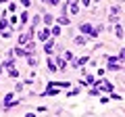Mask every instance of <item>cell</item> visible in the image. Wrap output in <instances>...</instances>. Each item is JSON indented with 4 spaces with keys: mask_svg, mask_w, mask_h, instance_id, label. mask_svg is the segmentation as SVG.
<instances>
[{
    "mask_svg": "<svg viewBox=\"0 0 125 117\" xmlns=\"http://www.w3.org/2000/svg\"><path fill=\"white\" fill-rule=\"evenodd\" d=\"M36 36H38V40H40V42H46V40L50 38V27H46V25H44L40 32L36 34Z\"/></svg>",
    "mask_w": 125,
    "mask_h": 117,
    "instance_id": "cell-1",
    "label": "cell"
},
{
    "mask_svg": "<svg viewBox=\"0 0 125 117\" xmlns=\"http://www.w3.org/2000/svg\"><path fill=\"white\" fill-rule=\"evenodd\" d=\"M54 44H56V42H54V38H48V40L44 42V52L48 54V57L52 54V48H54Z\"/></svg>",
    "mask_w": 125,
    "mask_h": 117,
    "instance_id": "cell-2",
    "label": "cell"
},
{
    "mask_svg": "<svg viewBox=\"0 0 125 117\" xmlns=\"http://www.w3.org/2000/svg\"><path fill=\"white\" fill-rule=\"evenodd\" d=\"M54 63H56V67H58V69H62V71H65V69H67V65H69L65 57H58L56 61H54Z\"/></svg>",
    "mask_w": 125,
    "mask_h": 117,
    "instance_id": "cell-3",
    "label": "cell"
},
{
    "mask_svg": "<svg viewBox=\"0 0 125 117\" xmlns=\"http://www.w3.org/2000/svg\"><path fill=\"white\" fill-rule=\"evenodd\" d=\"M90 32H92V25H90V23H81V25H79V34L90 36Z\"/></svg>",
    "mask_w": 125,
    "mask_h": 117,
    "instance_id": "cell-4",
    "label": "cell"
},
{
    "mask_svg": "<svg viewBox=\"0 0 125 117\" xmlns=\"http://www.w3.org/2000/svg\"><path fill=\"white\" fill-rule=\"evenodd\" d=\"M115 36L119 40H123V25H121V21H117V25H115Z\"/></svg>",
    "mask_w": 125,
    "mask_h": 117,
    "instance_id": "cell-5",
    "label": "cell"
},
{
    "mask_svg": "<svg viewBox=\"0 0 125 117\" xmlns=\"http://www.w3.org/2000/svg\"><path fill=\"white\" fill-rule=\"evenodd\" d=\"M73 42H75V44H77V46H83V44H85V42H88V38H85V36H83V34H79V36H75V38H73Z\"/></svg>",
    "mask_w": 125,
    "mask_h": 117,
    "instance_id": "cell-6",
    "label": "cell"
},
{
    "mask_svg": "<svg viewBox=\"0 0 125 117\" xmlns=\"http://www.w3.org/2000/svg\"><path fill=\"white\" fill-rule=\"evenodd\" d=\"M54 21H56L58 25H69V23H71V19H69L67 15H62V17H56V19H54Z\"/></svg>",
    "mask_w": 125,
    "mask_h": 117,
    "instance_id": "cell-7",
    "label": "cell"
},
{
    "mask_svg": "<svg viewBox=\"0 0 125 117\" xmlns=\"http://www.w3.org/2000/svg\"><path fill=\"white\" fill-rule=\"evenodd\" d=\"M42 21H44V25H46V27H50V25L54 23V17H52V15H48V13H46L44 17H42Z\"/></svg>",
    "mask_w": 125,
    "mask_h": 117,
    "instance_id": "cell-8",
    "label": "cell"
},
{
    "mask_svg": "<svg viewBox=\"0 0 125 117\" xmlns=\"http://www.w3.org/2000/svg\"><path fill=\"white\" fill-rule=\"evenodd\" d=\"M62 34V29H61V25H54V27H50V36H54V38H58Z\"/></svg>",
    "mask_w": 125,
    "mask_h": 117,
    "instance_id": "cell-9",
    "label": "cell"
},
{
    "mask_svg": "<svg viewBox=\"0 0 125 117\" xmlns=\"http://www.w3.org/2000/svg\"><path fill=\"white\" fill-rule=\"evenodd\" d=\"M2 67H4V69H10V67H15V57H9V58L4 61V63H2Z\"/></svg>",
    "mask_w": 125,
    "mask_h": 117,
    "instance_id": "cell-10",
    "label": "cell"
},
{
    "mask_svg": "<svg viewBox=\"0 0 125 117\" xmlns=\"http://www.w3.org/2000/svg\"><path fill=\"white\" fill-rule=\"evenodd\" d=\"M46 63H48V71L56 73V69H58V67H56V63H54V58H50V57H48V61H46Z\"/></svg>",
    "mask_w": 125,
    "mask_h": 117,
    "instance_id": "cell-11",
    "label": "cell"
},
{
    "mask_svg": "<svg viewBox=\"0 0 125 117\" xmlns=\"http://www.w3.org/2000/svg\"><path fill=\"white\" fill-rule=\"evenodd\" d=\"M56 94H58V90H56V88H52V86L44 92V96H56Z\"/></svg>",
    "mask_w": 125,
    "mask_h": 117,
    "instance_id": "cell-12",
    "label": "cell"
},
{
    "mask_svg": "<svg viewBox=\"0 0 125 117\" xmlns=\"http://www.w3.org/2000/svg\"><path fill=\"white\" fill-rule=\"evenodd\" d=\"M27 19H29V13H27V11H23V13H21V27L27 23Z\"/></svg>",
    "mask_w": 125,
    "mask_h": 117,
    "instance_id": "cell-13",
    "label": "cell"
},
{
    "mask_svg": "<svg viewBox=\"0 0 125 117\" xmlns=\"http://www.w3.org/2000/svg\"><path fill=\"white\" fill-rule=\"evenodd\" d=\"M6 27H9V21L2 17V19H0V32H2V29H6Z\"/></svg>",
    "mask_w": 125,
    "mask_h": 117,
    "instance_id": "cell-14",
    "label": "cell"
},
{
    "mask_svg": "<svg viewBox=\"0 0 125 117\" xmlns=\"http://www.w3.org/2000/svg\"><path fill=\"white\" fill-rule=\"evenodd\" d=\"M40 21H42V17H40V15H36V17H33V21H31V27L40 25Z\"/></svg>",
    "mask_w": 125,
    "mask_h": 117,
    "instance_id": "cell-15",
    "label": "cell"
},
{
    "mask_svg": "<svg viewBox=\"0 0 125 117\" xmlns=\"http://www.w3.org/2000/svg\"><path fill=\"white\" fill-rule=\"evenodd\" d=\"M9 75H10V77H19V71H17L15 67H10V69H9Z\"/></svg>",
    "mask_w": 125,
    "mask_h": 117,
    "instance_id": "cell-16",
    "label": "cell"
},
{
    "mask_svg": "<svg viewBox=\"0 0 125 117\" xmlns=\"http://www.w3.org/2000/svg\"><path fill=\"white\" fill-rule=\"evenodd\" d=\"M17 11V2H9V13H15Z\"/></svg>",
    "mask_w": 125,
    "mask_h": 117,
    "instance_id": "cell-17",
    "label": "cell"
},
{
    "mask_svg": "<svg viewBox=\"0 0 125 117\" xmlns=\"http://www.w3.org/2000/svg\"><path fill=\"white\" fill-rule=\"evenodd\" d=\"M46 4H50V6H58V4H61V0H46Z\"/></svg>",
    "mask_w": 125,
    "mask_h": 117,
    "instance_id": "cell-18",
    "label": "cell"
},
{
    "mask_svg": "<svg viewBox=\"0 0 125 117\" xmlns=\"http://www.w3.org/2000/svg\"><path fill=\"white\" fill-rule=\"evenodd\" d=\"M90 96H100V90L98 88H92V90H90Z\"/></svg>",
    "mask_w": 125,
    "mask_h": 117,
    "instance_id": "cell-19",
    "label": "cell"
},
{
    "mask_svg": "<svg viewBox=\"0 0 125 117\" xmlns=\"http://www.w3.org/2000/svg\"><path fill=\"white\" fill-rule=\"evenodd\" d=\"M111 98H113V100H119V103H121V100H123V96H121V94H113V92H111Z\"/></svg>",
    "mask_w": 125,
    "mask_h": 117,
    "instance_id": "cell-20",
    "label": "cell"
},
{
    "mask_svg": "<svg viewBox=\"0 0 125 117\" xmlns=\"http://www.w3.org/2000/svg\"><path fill=\"white\" fill-rule=\"evenodd\" d=\"M65 58H67V61H73V52H69V50H67V52H65Z\"/></svg>",
    "mask_w": 125,
    "mask_h": 117,
    "instance_id": "cell-21",
    "label": "cell"
},
{
    "mask_svg": "<svg viewBox=\"0 0 125 117\" xmlns=\"http://www.w3.org/2000/svg\"><path fill=\"white\" fill-rule=\"evenodd\" d=\"M9 23H10V25H15V23H17V17H15V13H13V17L9 19Z\"/></svg>",
    "mask_w": 125,
    "mask_h": 117,
    "instance_id": "cell-22",
    "label": "cell"
},
{
    "mask_svg": "<svg viewBox=\"0 0 125 117\" xmlns=\"http://www.w3.org/2000/svg\"><path fill=\"white\" fill-rule=\"evenodd\" d=\"M21 4H23V6H25V9H27V6L31 4V0H21Z\"/></svg>",
    "mask_w": 125,
    "mask_h": 117,
    "instance_id": "cell-23",
    "label": "cell"
},
{
    "mask_svg": "<svg viewBox=\"0 0 125 117\" xmlns=\"http://www.w3.org/2000/svg\"><path fill=\"white\" fill-rule=\"evenodd\" d=\"M81 4H83V6H90V4H92V0H81Z\"/></svg>",
    "mask_w": 125,
    "mask_h": 117,
    "instance_id": "cell-24",
    "label": "cell"
},
{
    "mask_svg": "<svg viewBox=\"0 0 125 117\" xmlns=\"http://www.w3.org/2000/svg\"><path fill=\"white\" fill-rule=\"evenodd\" d=\"M0 2H2V4H4V2H9V0H0Z\"/></svg>",
    "mask_w": 125,
    "mask_h": 117,
    "instance_id": "cell-25",
    "label": "cell"
}]
</instances>
